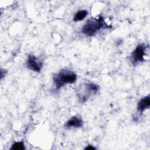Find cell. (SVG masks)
I'll return each mask as SVG.
<instances>
[{"label": "cell", "instance_id": "277c9868", "mask_svg": "<svg viewBox=\"0 0 150 150\" xmlns=\"http://www.w3.org/2000/svg\"><path fill=\"white\" fill-rule=\"evenodd\" d=\"M27 67L34 71L40 72L42 66L43 62L41 60L38 59L33 55H29L26 61Z\"/></svg>", "mask_w": 150, "mask_h": 150}, {"label": "cell", "instance_id": "5b68a950", "mask_svg": "<svg viewBox=\"0 0 150 150\" xmlns=\"http://www.w3.org/2000/svg\"><path fill=\"white\" fill-rule=\"evenodd\" d=\"M83 120L79 115L73 116L64 124L66 128H79L83 125Z\"/></svg>", "mask_w": 150, "mask_h": 150}, {"label": "cell", "instance_id": "8992f818", "mask_svg": "<svg viewBox=\"0 0 150 150\" xmlns=\"http://www.w3.org/2000/svg\"><path fill=\"white\" fill-rule=\"evenodd\" d=\"M150 105V96L148 95L139 100L137 105L138 111L142 113L146 108H149Z\"/></svg>", "mask_w": 150, "mask_h": 150}, {"label": "cell", "instance_id": "52a82bcc", "mask_svg": "<svg viewBox=\"0 0 150 150\" xmlns=\"http://www.w3.org/2000/svg\"><path fill=\"white\" fill-rule=\"evenodd\" d=\"M87 14H88V13L86 10L79 11L76 13V14L73 18V21L74 22L82 21L84 18H86V16L87 15Z\"/></svg>", "mask_w": 150, "mask_h": 150}, {"label": "cell", "instance_id": "6da1fadb", "mask_svg": "<svg viewBox=\"0 0 150 150\" xmlns=\"http://www.w3.org/2000/svg\"><path fill=\"white\" fill-rule=\"evenodd\" d=\"M76 74L67 69L61 70L57 74L53 76V83L56 89L59 90L65 84H72L76 80Z\"/></svg>", "mask_w": 150, "mask_h": 150}, {"label": "cell", "instance_id": "9c48e42d", "mask_svg": "<svg viewBox=\"0 0 150 150\" xmlns=\"http://www.w3.org/2000/svg\"><path fill=\"white\" fill-rule=\"evenodd\" d=\"M86 149H95L96 148L94 146H92L91 145H88V146L85 148Z\"/></svg>", "mask_w": 150, "mask_h": 150}, {"label": "cell", "instance_id": "7a4b0ae2", "mask_svg": "<svg viewBox=\"0 0 150 150\" xmlns=\"http://www.w3.org/2000/svg\"><path fill=\"white\" fill-rule=\"evenodd\" d=\"M104 26H107L103 17L100 16L98 19L92 18L88 20L83 26L81 32L87 36H92Z\"/></svg>", "mask_w": 150, "mask_h": 150}, {"label": "cell", "instance_id": "3957f363", "mask_svg": "<svg viewBox=\"0 0 150 150\" xmlns=\"http://www.w3.org/2000/svg\"><path fill=\"white\" fill-rule=\"evenodd\" d=\"M146 46L144 44L138 45L135 50L131 53V62L135 64L138 62H141L144 61V56L145 54Z\"/></svg>", "mask_w": 150, "mask_h": 150}, {"label": "cell", "instance_id": "ba28073f", "mask_svg": "<svg viewBox=\"0 0 150 150\" xmlns=\"http://www.w3.org/2000/svg\"><path fill=\"white\" fill-rule=\"evenodd\" d=\"M25 149V146H24V143L23 142H16L14 143L12 145V147L11 148V149L12 150H22Z\"/></svg>", "mask_w": 150, "mask_h": 150}]
</instances>
